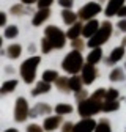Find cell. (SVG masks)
<instances>
[{"mask_svg":"<svg viewBox=\"0 0 126 132\" xmlns=\"http://www.w3.org/2000/svg\"><path fill=\"white\" fill-rule=\"evenodd\" d=\"M63 68H65L66 71H69V72L77 71L79 68H81V55H79L77 52H73L71 55H68L66 61L63 63Z\"/></svg>","mask_w":126,"mask_h":132,"instance_id":"1","label":"cell"},{"mask_svg":"<svg viewBox=\"0 0 126 132\" xmlns=\"http://www.w3.org/2000/svg\"><path fill=\"white\" fill-rule=\"evenodd\" d=\"M40 61V58H32V60H28V61H25L24 63V66H22V74H24V79L27 80V82H32L33 80V71H35V63H38Z\"/></svg>","mask_w":126,"mask_h":132,"instance_id":"2","label":"cell"},{"mask_svg":"<svg viewBox=\"0 0 126 132\" xmlns=\"http://www.w3.org/2000/svg\"><path fill=\"white\" fill-rule=\"evenodd\" d=\"M109 31H110V27H109V24H106V25H104V31H103V33H99V35L94 38V39H91V41H90V46H98V44L104 43V41H106V38L109 36Z\"/></svg>","mask_w":126,"mask_h":132,"instance_id":"3","label":"cell"},{"mask_svg":"<svg viewBox=\"0 0 126 132\" xmlns=\"http://www.w3.org/2000/svg\"><path fill=\"white\" fill-rule=\"evenodd\" d=\"M93 127H94V123L91 120L90 121H82L76 126L74 132H90V130H93Z\"/></svg>","mask_w":126,"mask_h":132,"instance_id":"4","label":"cell"},{"mask_svg":"<svg viewBox=\"0 0 126 132\" xmlns=\"http://www.w3.org/2000/svg\"><path fill=\"white\" fill-rule=\"evenodd\" d=\"M98 11H99V6L94 5V3H91V5H87V6L81 11V16H82V18H90V16L96 14Z\"/></svg>","mask_w":126,"mask_h":132,"instance_id":"5","label":"cell"},{"mask_svg":"<svg viewBox=\"0 0 126 132\" xmlns=\"http://www.w3.org/2000/svg\"><path fill=\"white\" fill-rule=\"evenodd\" d=\"M121 2H123V0H112V2H110V5H109V8H107V14L112 16V14L121 6Z\"/></svg>","mask_w":126,"mask_h":132,"instance_id":"6","label":"cell"},{"mask_svg":"<svg viewBox=\"0 0 126 132\" xmlns=\"http://www.w3.org/2000/svg\"><path fill=\"white\" fill-rule=\"evenodd\" d=\"M96 28H98V24H96V22H90V24H87L85 28H84V35H85V36L93 35V33L96 31Z\"/></svg>","mask_w":126,"mask_h":132,"instance_id":"7","label":"cell"},{"mask_svg":"<svg viewBox=\"0 0 126 132\" xmlns=\"http://www.w3.org/2000/svg\"><path fill=\"white\" fill-rule=\"evenodd\" d=\"M93 76H94V71H93V68L87 66V68H85V72H84L85 82H91V80H93Z\"/></svg>","mask_w":126,"mask_h":132,"instance_id":"8","label":"cell"},{"mask_svg":"<svg viewBox=\"0 0 126 132\" xmlns=\"http://www.w3.org/2000/svg\"><path fill=\"white\" fill-rule=\"evenodd\" d=\"M57 123H58V120L57 118H49L46 121V129H55V126H57Z\"/></svg>","mask_w":126,"mask_h":132,"instance_id":"9","label":"cell"},{"mask_svg":"<svg viewBox=\"0 0 126 132\" xmlns=\"http://www.w3.org/2000/svg\"><path fill=\"white\" fill-rule=\"evenodd\" d=\"M99 57H101V52H99V51H94L93 54H90L88 61H90V63H94V61H98V60H99Z\"/></svg>","mask_w":126,"mask_h":132,"instance_id":"10","label":"cell"},{"mask_svg":"<svg viewBox=\"0 0 126 132\" xmlns=\"http://www.w3.org/2000/svg\"><path fill=\"white\" fill-rule=\"evenodd\" d=\"M46 18H47V11H43V13H40L36 18H35V21H33V22H35V24H40V22H41V21H44Z\"/></svg>","mask_w":126,"mask_h":132,"instance_id":"11","label":"cell"},{"mask_svg":"<svg viewBox=\"0 0 126 132\" xmlns=\"http://www.w3.org/2000/svg\"><path fill=\"white\" fill-rule=\"evenodd\" d=\"M57 77V72H51V71H47V72H44V80H47V82H51V80H54Z\"/></svg>","mask_w":126,"mask_h":132,"instance_id":"12","label":"cell"},{"mask_svg":"<svg viewBox=\"0 0 126 132\" xmlns=\"http://www.w3.org/2000/svg\"><path fill=\"white\" fill-rule=\"evenodd\" d=\"M19 51H21L19 46H11V47H10V52H11L10 55H11V57H18V55H19Z\"/></svg>","mask_w":126,"mask_h":132,"instance_id":"13","label":"cell"},{"mask_svg":"<svg viewBox=\"0 0 126 132\" xmlns=\"http://www.w3.org/2000/svg\"><path fill=\"white\" fill-rule=\"evenodd\" d=\"M16 87V80H11V82H6V84L3 85V91H10L11 88Z\"/></svg>","mask_w":126,"mask_h":132,"instance_id":"14","label":"cell"},{"mask_svg":"<svg viewBox=\"0 0 126 132\" xmlns=\"http://www.w3.org/2000/svg\"><path fill=\"white\" fill-rule=\"evenodd\" d=\"M121 55H123V49H117L112 54V60H118V58H121Z\"/></svg>","mask_w":126,"mask_h":132,"instance_id":"15","label":"cell"},{"mask_svg":"<svg viewBox=\"0 0 126 132\" xmlns=\"http://www.w3.org/2000/svg\"><path fill=\"white\" fill-rule=\"evenodd\" d=\"M57 112H58V113H65V112H71V107H69V105H58V107H57Z\"/></svg>","mask_w":126,"mask_h":132,"instance_id":"16","label":"cell"},{"mask_svg":"<svg viewBox=\"0 0 126 132\" xmlns=\"http://www.w3.org/2000/svg\"><path fill=\"white\" fill-rule=\"evenodd\" d=\"M76 35H79V25H76V27L69 31V36H76Z\"/></svg>","mask_w":126,"mask_h":132,"instance_id":"17","label":"cell"},{"mask_svg":"<svg viewBox=\"0 0 126 132\" xmlns=\"http://www.w3.org/2000/svg\"><path fill=\"white\" fill-rule=\"evenodd\" d=\"M51 3H52V0H40V6H47Z\"/></svg>","mask_w":126,"mask_h":132,"instance_id":"18","label":"cell"},{"mask_svg":"<svg viewBox=\"0 0 126 132\" xmlns=\"http://www.w3.org/2000/svg\"><path fill=\"white\" fill-rule=\"evenodd\" d=\"M16 31H18L16 28H10V30L6 31V36H13V35H16Z\"/></svg>","mask_w":126,"mask_h":132,"instance_id":"19","label":"cell"},{"mask_svg":"<svg viewBox=\"0 0 126 132\" xmlns=\"http://www.w3.org/2000/svg\"><path fill=\"white\" fill-rule=\"evenodd\" d=\"M96 132H110V130H109L106 126H99V127L96 129Z\"/></svg>","mask_w":126,"mask_h":132,"instance_id":"20","label":"cell"},{"mask_svg":"<svg viewBox=\"0 0 126 132\" xmlns=\"http://www.w3.org/2000/svg\"><path fill=\"white\" fill-rule=\"evenodd\" d=\"M71 84H73V88H74V90H79V80L73 79V82H71Z\"/></svg>","mask_w":126,"mask_h":132,"instance_id":"21","label":"cell"},{"mask_svg":"<svg viewBox=\"0 0 126 132\" xmlns=\"http://www.w3.org/2000/svg\"><path fill=\"white\" fill-rule=\"evenodd\" d=\"M30 132H41V130L36 129V126H30Z\"/></svg>","mask_w":126,"mask_h":132,"instance_id":"22","label":"cell"},{"mask_svg":"<svg viewBox=\"0 0 126 132\" xmlns=\"http://www.w3.org/2000/svg\"><path fill=\"white\" fill-rule=\"evenodd\" d=\"M120 16H126V8H124V10H121V11H120Z\"/></svg>","mask_w":126,"mask_h":132,"instance_id":"23","label":"cell"},{"mask_svg":"<svg viewBox=\"0 0 126 132\" xmlns=\"http://www.w3.org/2000/svg\"><path fill=\"white\" fill-rule=\"evenodd\" d=\"M24 2H27V3H30V2H32V0H24Z\"/></svg>","mask_w":126,"mask_h":132,"instance_id":"24","label":"cell"},{"mask_svg":"<svg viewBox=\"0 0 126 132\" xmlns=\"http://www.w3.org/2000/svg\"><path fill=\"white\" fill-rule=\"evenodd\" d=\"M8 132H16V130H8Z\"/></svg>","mask_w":126,"mask_h":132,"instance_id":"25","label":"cell"}]
</instances>
